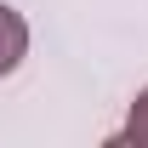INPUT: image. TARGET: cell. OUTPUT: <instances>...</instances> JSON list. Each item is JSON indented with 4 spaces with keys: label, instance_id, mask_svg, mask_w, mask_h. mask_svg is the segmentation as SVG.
Segmentation results:
<instances>
[{
    "label": "cell",
    "instance_id": "obj_1",
    "mask_svg": "<svg viewBox=\"0 0 148 148\" xmlns=\"http://www.w3.org/2000/svg\"><path fill=\"white\" fill-rule=\"evenodd\" d=\"M29 51V23L12 12V6H0V74H12Z\"/></svg>",
    "mask_w": 148,
    "mask_h": 148
},
{
    "label": "cell",
    "instance_id": "obj_2",
    "mask_svg": "<svg viewBox=\"0 0 148 148\" xmlns=\"http://www.w3.org/2000/svg\"><path fill=\"white\" fill-rule=\"evenodd\" d=\"M125 143H137V148H148V91L131 103V120H125Z\"/></svg>",
    "mask_w": 148,
    "mask_h": 148
}]
</instances>
